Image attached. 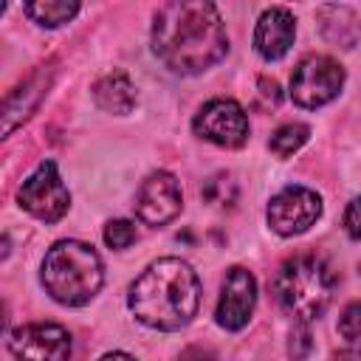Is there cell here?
<instances>
[{
    "instance_id": "obj_14",
    "label": "cell",
    "mask_w": 361,
    "mask_h": 361,
    "mask_svg": "<svg viewBox=\"0 0 361 361\" xmlns=\"http://www.w3.org/2000/svg\"><path fill=\"white\" fill-rule=\"evenodd\" d=\"M316 17H319L322 37L330 45H336V48H353L358 42V37H361V20H358V14L353 8L330 3V6H322Z\"/></svg>"
},
{
    "instance_id": "obj_3",
    "label": "cell",
    "mask_w": 361,
    "mask_h": 361,
    "mask_svg": "<svg viewBox=\"0 0 361 361\" xmlns=\"http://www.w3.org/2000/svg\"><path fill=\"white\" fill-rule=\"evenodd\" d=\"M104 282L102 257L79 240L54 243L42 259V285L51 299L68 307L87 305Z\"/></svg>"
},
{
    "instance_id": "obj_7",
    "label": "cell",
    "mask_w": 361,
    "mask_h": 361,
    "mask_svg": "<svg viewBox=\"0 0 361 361\" xmlns=\"http://www.w3.org/2000/svg\"><path fill=\"white\" fill-rule=\"evenodd\" d=\"M265 217L268 226L282 237L302 234L322 217V197L307 186H285L268 200Z\"/></svg>"
},
{
    "instance_id": "obj_21",
    "label": "cell",
    "mask_w": 361,
    "mask_h": 361,
    "mask_svg": "<svg viewBox=\"0 0 361 361\" xmlns=\"http://www.w3.org/2000/svg\"><path fill=\"white\" fill-rule=\"evenodd\" d=\"M344 228L353 240H361V197L350 200V206L344 212Z\"/></svg>"
},
{
    "instance_id": "obj_26",
    "label": "cell",
    "mask_w": 361,
    "mask_h": 361,
    "mask_svg": "<svg viewBox=\"0 0 361 361\" xmlns=\"http://www.w3.org/2000/svg\"><path fill=\"white\" fill-rule=\"evenodd\" d=\"M99 361H135V358L127 355V353H107V355H102Z\"/></svg>"
},
{
    "instance_id": "obj_17",
    "label": "cell",
    "mask_w": 361,
    "mask_h": 361,
    "mask_svg": "<svg viewBox=\"0 0 361 361\" xmlns=\"http://www.w3.org/2000/svg\"><path fill=\"white\" fill-rule=\"evenodd\" d=\"M307 135H310L307 124H299V121L282 124V127L271 135V149H274L279 158H288V155H293V152L307 141Z\"/></svg>"
},
{
    "instance_id": "obj_22",
    "label": "cell",
    "mask_w": 361,
    "mask_h": 361,
    "mask_svg": "<svg viewBox=\"0 0 361 361\" xmlns=\"http://www.w3.org/2000/svg\"><path fill=\"white\" fill-rule=\"evenodd\" d=\"M257 87H259L257 93H259V99H262V107H276V104H279V85H276L274 79H265V76H262V79L257 82Z\"/></svg>"
},
{
    "instance_id": "obj_13",
    "label": "cell",
    "mask_w": 361,
    "mask_h": 361,
    "mask_svg": "<svg viewBox=\"0 0 361 361\" xmlns=\"http://www.w3.org/2000/svg\"><path fill=\"white\" fill-rule=\"evenodd\" d=\"M54 79V68L51 65H39L20 87H14L6 96L3 104V135H11L14 127H20L42 102V96L48 93V85Z\"/></svg>"
},
{
    "instance_id": "obj_20",
    "label": "cell",
    "mask_w": 361,
    "mask_h": 361,
    "mask_svg": "<svg viewBox=\"0 0 361 361\" xmlns=\"http://www.w3.org/2000/svg\"><path fill=\"white\" fill-rule=\"evenodd\" d=\"M338 333L347 341H358L361 338V302H350L338 319Z\"/></svg>"
},
{
    "instance_id": "obj_12",
    "label": "cell",
    "mask_w": 361,
    "mask_h": 361,
    "mask_svg": "<svg viewBox=\"0 0 361 361\" xmlns=\"http://www.w3.org/2000/svg\"><path fill=\"white\" fill-rule=\"evenodd\" d=\"M293 37H296V20H293V14L288 8H282V6H271L257 20L254 48H257V54L262 59L274 62V59H282L290 51Z\"/></svg>"
},
{
    "instance_id": "obj_18",
    "label": "cell",
    "mask_w": 361,
    "mask_h": 361,
    "mask_svg": "<svg viewBox=\"0 0 361 361\" xmlns=\"http://www.w3.org/2000/svg\"><path fill=\"white\" fill-rule=\"evenodd\" d=\"M203 197H206L212 206L226 209V206L234 203V197H237V186H234V180H231L228 175L220 172V175H214V178L206 180V186H203Z\"/></svg>"
},
{
    "instance_id": "obj_24",
    "label": "cell",
    "mask_w": 361,
    "mask_h": 361,
    "mask_svg": "<svg viewBox=\"0 0 361 361\" xmlns=\"http://www.w3.org/2000/svg\"><path fill=\"white\" fill-rule=\"evenodd\" d=\"M178 361H217V358H214V353L206 350V347H186Z\"/></svg>"
},
{
    "instance_id": "obj_5",
    "label": "cell",
    "mask_w": 361,
    "mask_h": 361,
    "mask_svg": "<svg viewBox=\"0 0 361 361\" xmlns=\"http://www.w3.org/2000/svg\"><path fill=\"white\" fill-rule=\"evenodd\" d=\"M341 87H344V68L322 54L305 56L290 76V99L307 110L333 102L341 93Z\"/></svg>"
},
{
    "instance_id": "obj_23",
    "label": "cell",
    "mask_w": 361,
    "mask_h": 361,
    "mask_svg": "<svg viewBox=\"0 0 361 361\" xmlns=\"http://www.w3.org/2000/svg\"><path fill=\"white\" fill-rule=\"evenodd\" d=\"M307 350H310V333H307L305 324H302V330H299L296 336H290V355H293V358H305Z\"/></svg>"
},
{
    "instance_id": "obj_4",
    "label": "cell",
    "mask_w": 361,
    "mask_h": 361,
    "mask_svg": "<svg viewBox=\"0 0 361 361\" xmlns=\"http://www.w3.org/2000/svg\"><path fill=\"white\" fill-rule=\"evenodd\" d=\"M333 290H336V274L316 254H299V257L282 262V268L274 276L276 302L299 324L319 319L327 310Z\"/></svg>"
},
{
    "instance_id": "obj_19",
    "label": "cell",
    "mask_w": 361,
    "mask_h": 361,
    "mask_svg": "<svg viewBox=\"0 0 361 361\" xmlns=\"http://www.w3.org/2000/svg\"><path fill=\"white\" fill-rule=\"evenodd\" d=\"M135 240H138V231H135V223H130V220H110L104 226V243L116 251L130 248Z\"/></svg>"
},
{
    "instance_id": "obj_10",
    "label": "cell",
    "mask_w": 361,
    "mask_h": 361,
    "mask_svg": "<svg viewBox=\"0 0 361 361\" xmlns=\"http://www.w3.org/2000/svg\"><path fill=\"white\" fill-rule=\"evenodd\" d=\"M180 203H183V195H180L178 178L172 172L158 169V172L147 175V180L138 186L135 214L147 226H166L169 220L178 217Z\"/></svg>"
},
{
    "instance_id": "obj_16",
    "label": "cell",
    "mask_w": 361,
    "mask_h": 361,
    "mask_svg": "<svg viewBox=\"0 0 361 361\" xmlns=\"http://www.w3.org/2000/svg\"><path fill=\"white\" fill-rule=\"evenodd\" d=\"M23 11L45 28H56L68 20H73L79 14V3L76 0H39V3H25Z\"/></svg>"
},
{
    "instance_id": "obj_8",
    "label": "cell",
    "mask_w": 361,
    "mask_h": 361,
    "mask_svg": "<svg viewBox=\"0 0 361 361\" xmlns=\"http://www.w3.org/2000/svg\"><path fill=\"white\" fill-rule=\"evenodd\" d=\"M195 133L217 147H228L237 149L248 141V116L245 110L234 102V99H212L206 102L195 121H192Z\"/></svg>"
},
{
    "instance_id": "obj_15",
    "label": "cell",
    "mask_w": 361,
    "mask_h": 361,
    "mask_svg": "<svg viewBox=\"0 0 361 361\" xmlns=\"http://www.w3.org/2000/svg\"><path fill=\"white\" fill-rule=\"evenodd\" d=\"M93 99H96V104L102 110L124 116L135 104V87H133V82H130V76L124 71H113V73L102 76L93 85Z\"/></svg>"
},
{
    "instance_id": "obj_11",
    "label": "cell",
    "mask_w": 361,
    "mask_h": 361,
    "mask_svg": "<svg viewBox=\"0 0 361 361\" xmlns=\"http://www.w3.org/2000/svg\"><path fill=\"white\" fill-rule=\"evenodd\" d=\"M257 307V279L251 271L234 265L226 271L214 319L223 330H243Z\"/></svg>"
},
{
    "instance_id": "obj_25",
    "label": "cell",
    "mask_w": 361,
    "mask_h": 361,
    "mask_svg": "<svg viewBox=\"0 0 361 361\" xmlns=\"http://www.w3.org/2000/svg\"><path fill=\"white\" fill-rule=\"evenodd\" d=\"M336 361H361V344H350L347 350H341V353H336Z\"/></svg>"
},
{
    "instance_id": "obj_2",
    "label": "cell",
    "mask_w": 361,
    "mask_h": 361,
    "mask_svg": "<svg viewBox=\"0 0 361 361\" xmlns=\"http://www.w3.org/2000/svg\"><path fill=\"white\" fill-rule=\"evenodd\" d=\"M133 316L152 330H180L200 307V279L189 262L178 257L155 259L130 285Z\"/></svg>"
},
{
    "instance_id": "obj_1",
    "label": "cell",
    "mask_w": 361,
    "mask_h": 361,
    "mask_svg": "<svg viewBox=\"0 0 361 361\" xmlns=\"http://www.w3.org/2000/svg\"><path fill=\"white\" fill-rule=\"evenodd\" d=\"M152 51L175 73L192 76L217 65L228 51L220 11L206 0H172L152 17Z\"/></svg>"
},
{
    "instance_id": "obj_9",
    "label": "cell",
    "mask_w": 361,
    "mask_h": 361,
    "mask_svg": "<svg viewBox=\"0 0 361 361\" xmlns=\"http://www.w3.org/2000/svg\"><path fill=\"white\" fill-rule=\"evenodd\" d=\"M8 350L20 361H68L71 333L62 324H51V322L23 324L8 336Z\"/></svg>"
},
{
    "instance_id": "obj_6",
    "label": "cell",
    "mask_w": 361,
    "mask_h": 361,
    "mask_svg": "<svg viewBox=\"0 0 361 361\" xmlns=\"http://www.w3.org/2000/svg\"><path fill=\"white\" fill-rule=\"evenodd\" d=\"M17 197L28 214H34L37 220H45V223H56L71 206V195H68L54 161H42L23 180Z\"/></svg>"
}]
</instances>
